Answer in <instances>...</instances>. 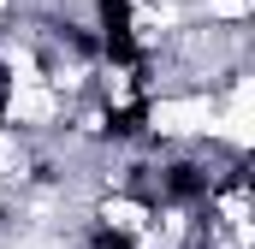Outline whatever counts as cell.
Wrapping results in <instances>:
<instances>
[{"label": "cell", "instance_id": "1", "mask_svg": "<svg viewBox=\"0 0 255 249\" xmlns=\"http://www.w3.org/2000/svg\"><path fill=\"white\" fill-rule=\"evenodd\" d=\"M83 249H142V238L130 232V226H119V220H101L95 232H89V244Z\"/></svg>", "mask_w": 255, "mask_h": 249}]
</instances>
